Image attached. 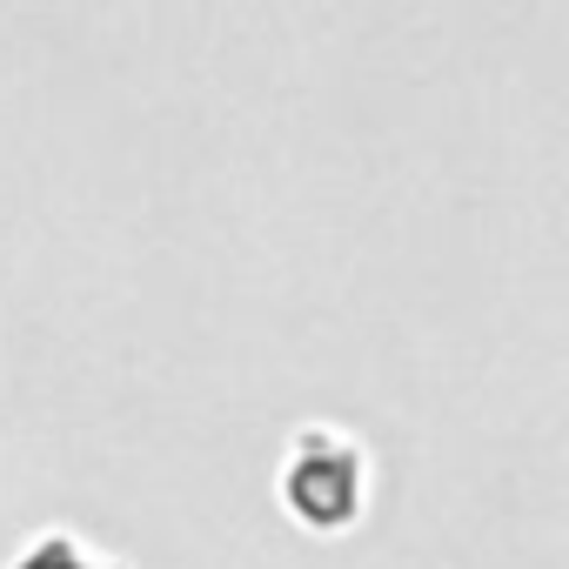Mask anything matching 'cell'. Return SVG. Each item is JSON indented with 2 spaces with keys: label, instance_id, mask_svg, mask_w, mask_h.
Segmentation results:
<instances>
[{
  "label": "cell",
  "instance_id": "obj_1",
  "mask_svg": "<svg viewBox=\"0 0 569 569\" xmlns=\"http://www.w3.org/2000/svg\"><path fill=\"white\" fill-rule=\"evenodd\" d=\"M21 569H81V562H74V556H68L61 542H48V549H34V556H28Z\"/></svg>",
  "mask_w": 569,
  "mask_h": 569
}]
</instances>
